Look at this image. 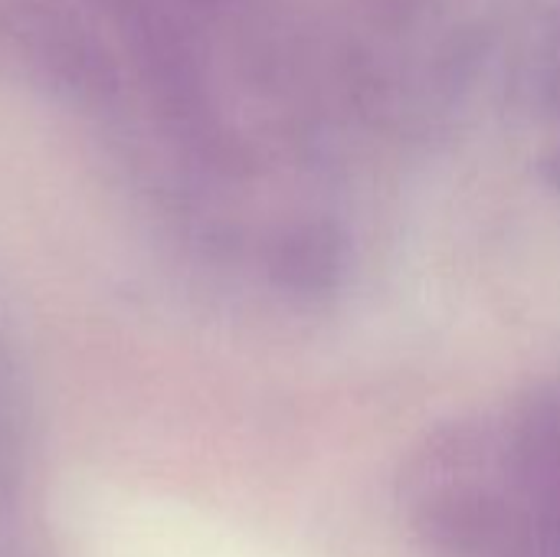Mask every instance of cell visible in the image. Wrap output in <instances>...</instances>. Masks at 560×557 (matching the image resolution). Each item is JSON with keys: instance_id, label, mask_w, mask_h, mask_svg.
I'll return each instance as SVG.
<instances>
[{"instance_id": "obj_1", "label": "cell", "mask_w": 560, "mask_h": 557, "mask_svg": "<svg viewBox=\"0 0 560 557\" xmlns=\"http://www.w3.org/2000/svg\"><path fill=\"white\" fill-rule=\"evenodd\" d=\"M417 512L433 557H560V397L436 446Z\"/></svg>"}]
</instances>
